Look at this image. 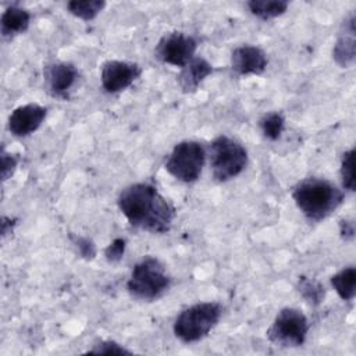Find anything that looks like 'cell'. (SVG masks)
<instances>
[{
	"label": "cell",
	"instance_id": "7",
	"mask_svg": "<svg viewBox=\"0 0 356 356\" xmlns=\"http://www.w3.org/2000/svg\"><path fill=\"white\" fill-rule=\"evenodd\" d=\"M309 328V320L299 309L284 307L277 313L266 335L277 346L298 348L305 343Z\"/></svg>",
	"mask_w": 356,
	"mask_h": 356
},
{
	"label": "cell",
	"instance_id": "4",
	"mask_svg": "<svg viewBox=\"0 0 356 356\" xmlns=\"http://www.w3.org/2000/svg\"><path fill=\"white\" fill-rule=\"evenodd\" d=\"M170 284L164 264L157 257L147 256L134 266L127 289L136 299L154 300L170 288Z\"/></svg>",
	"mask_w": 356,
	"mask_h": 356
},
{
	"label": "cell",
	"instance_id": "9",
	"mask_svg": "<svg viewBox=\"0 0 356 356\" xmlns=\"http://www.w3.org/2000/svg\"><path fill=\"white\" fill-rule=\"evenodd\" d=\"M142 74L138 64L122 60H107L102 65L100 82L107 93H118L129 88Z\"/></svg>",
	"mask_w": 356,
	"mask_h": 356
},
{
	"label": "cell",
	"instance_id": "5",
	"mask_svg": "<svg viewBox=\"0 0 356 356\" xmlns=\"http://www.w3.org/2000/svg\"><path fill=\"white\" fill-rule=\"evenodd\" d=\"M209 157L213 177L218 182H227L238 177L248 164L245 146L227 135L213 139L209 146Z\"/></svg>",
	"mask_w": 356,
	"mask_h": 356
},
{
	"label": "cell",
	"instance_id": "1",
	"mask_svg": "<svg viewBox=\"0 0 356 356\" xmlns=\"http://www.w3.org/2000/svg\"><path fill=\"white\" fill-rule=\"evenodd\" d=\"M117 204L132 227L152 234L168 232L177 216L174 204L149 182L125 186L117 197Z\"/></svg>",
	"mask_w": 356,
	"mask_h": 356
},
{
	"label": "cell",
	"instance_id": "19",
	"mask_svg": "<svg viewBox=\"0 0 356 356\" xmlns=\"http://www.w3.org/2000/svg\"><path fill=\"white\" fill-rule=\"evenodd\" d=\"M298 291L302 295V298L313 306H318L325 296L324 285L320 281L305 275L299 277L298 280Z\"/></svg>",
	"mask_w": 356,
	"mask_h": 356
},
{
	"label": "cell",
	"instance_id": "16",
	"mask_svg": "<svg viewBox=\"0 0 356 356\" xmlns=\"http://www.w3.org/2000/svg\"><path fill=\"white\" fill-rule=\"evenodd\" d=\"M331 285L342 300L350 302L356 295V268L349 266L331 277Z\"/></svg>",
	"mask_w": 356,
	"mask_h": 356
},
{
	"label": "cell",
	"instance_id": "14",
	"mask_svg": "<svg viewBox=\"0 0 356 356\" xmlns=\"http://www.w3.org/2000/svg\"><path fill=\"white\" fill-rule=\"evenodd\" d=\"M210 74H213V65L206 58L195 56L181 68L177 81L184 93H193Z\"/></svg>",
	"mask_w": 356,
	"mask_h": 356
},
{
	"label": "cell",
	"instance_id": "11",
	"mask_svg": "<svg viewBox=\"0 0 356 356\" xmlns=\"http://www.w3.org/2000/svg\"><path fill=\"white\" fill-rule=\"evenodd\" d=\"M266 53L253 44H242L231 53V70L241 76L260 75L267 67Z\"/></svg>",
	"mask_w": 356,
	"mask_h": 356
},
{
	"label": "cell",
	"instance_id": "27",
	"mask_svg": "<svg viewBox=\"0 0 356 356\" xmlns=\"http://www.w3.org/2000/svg\"><path fill=\"white\" fill-rule=\"evenodd\" d=\"M0 224H1V236L4 238L6 235H8V234L13 232V229H14V227H15V224H17V220H15V218H11V217L3 216Z\"/></svg>",
	"mask_w": 356,
	"mask_h": 356
},
{
	"label": "cell",
	"instance_id": "18",
	"mask_svg": "<svg viewBox=\"0 0 356 356\" xmlns=\"http://www.w3.org/2000/svg\"><path fill=\"white\" fill-rule=\"evenodd\" d=\"M104 7L106 1L103 0H72L67 4L68 11L82 21H90L96 18Z\"/></svg>",
	"mask_w": 356,
	"mask_h": 356
},
{
	"label": "cell",
	"instance_id": "8",
	"mask_svg": "<svg viewBox=\"0 0 356 356\" xmlns=\"http://www.w3.org/2000/svg\"><path fill=\"white\" fill-rule=\"evenodd\" d=\"M197 42L193 36L184 32L165 33L154 49V57L161 63L182 68L188 64L196 53Z\"/></svg>",
	"mask_w": 356,
	"mask_h": 356
},
{
	"label": "cell",
	"instance_id": "22",
	"mask_svg": "<svg viewBox=\"0 0 356 356\" xmlns=\"http://www.w3.org/2000/svg\"><path fill=\"white\" fill-rule=\"evenodd\" d=\"M86 353H93V355H131L132 352L129 349H127L124 345L111 341V339H106L102 341L96 345H93L90 349H88Z\"/></svg>",
	"mask_w": 356,
	"mask_h": 356
},
{
	"label": "cell",
	"instance_id": "13",
	"mask_svg": "<svg viewBox=\"0 0 356 356\" xmlns=\"http://www.w3.org/2000/svg\"><path fill=\"white\" fill-rule=\"evenodd\" d=\"M332 58L341 68H349L356 58V26L355 13L342 22L341 31L332 47Z\"/></svg>",
	"mask_w": 356,
	"mask_h": 356
},
{
	"label": "cell",
	"instance_id": "17",
	"mask_svg": "<svg viewBox=\"0 0 356 356\" xmlns=\"http://www.w3.org/2000/svg\"><path fill=\"white\" fill-rule=\"evenodd\" d=\"M249 11L260 19H271L282 15L289 3L286 0H250L248 1Z\"/></svg>",
	"mask_w": 356,
	"mask_h": 356
},
{
	"label": "cell",
	"instance_id": "26",
	"mask_svg": "<svg viewBox=\"0 0 356 356\" xmlns=\"http://www.w3.org/2000/svg\"><path fill=\"white\" fill-rule=\"evenodd\" d=\"M339 234L345 241H350L355 236V222L352 220L343 218L339 221Z\"/></svg>",
	"mask_w": 356,
	"mask_h": 356
},
{
	"label": "cell",
	"instance_id": "12",
	"mask_svg": "<svg viewBox=\"0 0 356 356\" xmlns=\"http://www.w3.org/2000/svg\"><path fill=\"white\" fill-rule=\"evenodd\" d=\"M78 79V70L67 61H56L44 68V85L54 97H65Z\"/></svg>",
	"mask_w": 356,
	"mask_h": 356
},
{
	"label": "cell",
	"instance_id": "23",
	"mask_svg": "<svg viewBox=\"0 0 356 356\" xmlns=\"http://www.w3.org/2000/svg\"><path fill=\"white\" fill-rule=\"evenodd\" d=\"M71 238H72V243L76 248L81 257H83L86 260H92L96 256V248L90 239H88L85 236H76V235H72Z\"/></svg>",
	"mask_w": 356,
	"mask_h": 356
},
{
	"label": "cell",
	"instance_id": "15",
	"mask_svg": "<svg viewBox=\"0 0 356 356\" xmlns=\"http://www.w3.org/2000/svg\"><path fill=\"white\" fill-rule=\"evenodd\" d=\"M31 24V14L28 10L18 7V6H10L7 7L0 18L1 25V35L4 38H13L15 35L24 33Z\"/></svg>",
	"mask_w": 356,
	"mask_h": 356
},
{
	"label": "cell",
	"instance_id": "24",
	"mask_svg": "<svg viewBox=\"0 0 356 356\" xmlns=\"http://www.w3.org/2000/svg\"><path fill=\"white\" fill-rule=\"evenodd\" d=\"M125 246L127 242L122 238H115L106 249H104V256L107 259V261L110 263H117L122 259L124 253H125Z\"/></svg>",
	"mask_w": 356,
	"mask_h": 356
},
{
	"label": "cell",
	"instance_id": "3",
	"mask_svg": "<svg viewBox=\"0 0 356 356\" xmlns=\"http://www.w3.org/2000/svg\"><path fill=\"white\" fill-rule=\"evenodd\" d=\"M222 314V306L218 302H197L184 309L172 324L174 335L192 343L203 339L217 325Z\"/></svg>",
	"mask_w": 356,
	"mask_h": 356
},
{
	"label": "cell",
	"instance_id": "21",
	"mask_svg": "<svg viewBox=\"0 0 356 356\" xmlns=\"http://www.w3.org/2000/svg\"><path fill=\"white\" fill-rule=\"evenodd\" d=\"M353 159H355V149L346 150L342 157H341V167H339V174H341V181H342V188L353 192L355 191V168H353Z\"/></svg>",
	"mask_w": 356,
	"mask_h": 356
},
{
	"label": "cell",
	"instance_id": "25",
	"mask_svg": "<svg viewBox=\"0 0 356 356\" xmlns=\"http://www.w3.org/2000/svg\"><path fill=\"white\" fill-rule=\"evenodd\" d=\"M17 165H18V159L14 154L7 153L3 149V152H1V179H3V182L7 181L8 178H11V175L17 170Z\"/></svg>",
	"mask_w": 356,
	"mask_h": 356
},
{
	"label": "cell",
	"instance_id": "10",
	"mask_svg": "<svg viewBox=\"0 0 356 356\" xmlns=\"http://www.w3.org/2000/svg\"><path fill=\"white\" fill-rule=\"evenodd\" d=\"M47 115V108L38 103H28L14 108L8 117V131L17 136L24 138L35 131L43 124Z\"/></svg>",
	"mask_w": 356,
	"mask_h": 356
},
{
	"label": "cell",
	"instance_id": "20",
	"mask_svg": "<svg viewBox=\"0 0 356 356\" xmlns=\"http://www.w3.org/2000/svg\"><path fill=\"white\" fill-rule=\"evenodd\" d=\"M259 127L264 138L270 140H277L281 138L284 128H285V118L281 113L278 111H271L266 113L260 120H259Z\"/></svg>",
	"mask_w": 356,
	"mask_h": 356
},
{
	"label": "cell",
	"instance_id": "6",
	"mask_svg": "<svg viewBox=\"0 0 356 356\" xmlns=\"http://www.w3.org/2000/svg\"><path fill=\"white\" fill-rule=\"evenodd\" d=\"M206 161V150L197 140H182L168 154L164 168L175 179L192 184L199 179Z\"/></svg>",
	"mask_w": 356,
	"mask_h": 356
},
{
	"label": "cell",
	"instance_id": "2",
	"mask_svg": "<svg viewBox=\"0 0 356 356\" xmlns=\"http://www.w3.org/2000/svg\"><path fill=\"white\" fill-rule=\"evenodd\" d=\"M292 199L310 221H321L343 202V192L325 178L309 177L292 188Z\"/></svg>",
	"mask_w": 356,
	"mask_h": 356
}]
</instances>
